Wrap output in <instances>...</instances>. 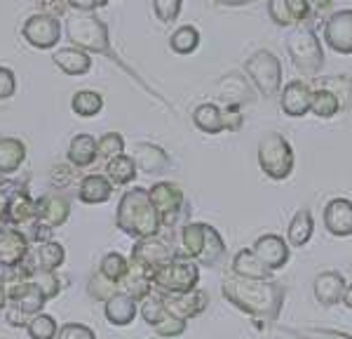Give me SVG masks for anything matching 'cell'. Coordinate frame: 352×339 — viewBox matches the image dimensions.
<instances>
[{
	"instance_id": "18",
	"label": "cell",
	"mask_w": 352,
	"mask_h": 339,
	"mask_svg": "<svg viewBox=\"0 0 352 339\" xmlns=\"http://www.w3.org/2000/svg\"><path fill=\"white\" fill-rule=\"evenodd\" d=\"M322 224L336 238L352 236V201L350 198H331L322 212Z\"/></svg>"
},
{
	"instance_id": "30",
	"label": "cell",
	"mask_w": 352,
	"mask_h": 339,
	"mask_svg": "<svg viewBox=\"0 0 352 339\" xmlns=\"http://www.w3.org/2000/svg\"><path fill=\"white\" fill-rule=\"evenodd\" d=\"M106 177L118 186H132L139 177V167H136L134 158L127 154H120L111 161H106Z\"/></svg>"
},
{
	"instance_id": "15",
	"label": "cell",
	"mask_w": 352,
	"mask_h": 339,
	"mask_svg": "<svg viewBox=\"0 0 352 339\" xmlns=\"http://www.w3.org/2000/svg\"><path fill=\"white\" fill-rule=\"evenodd\" d=\"M66 262V250L61 243L56 240H45V243H36L28 250V257L24 259V271L31 274V271H59Z\"/></svg>"
},
{
	"instance_id": "44",
	"label": "cell",
	"mask_w": 352,
	"mask_h": 339,
	"mask_svg": "<svg viewBox=\"0 0 352 339\" xmlns=\"http://www.w3.org/2000/svg\"><path fill=\"white\" fill-rule=\"evenodd\" d=\"M87 292L96 299V302H106V299L113 297L116 292H120V285H118V282H113V280H109V278H104V276L96 271L92 278H89Z\"/></svg>"
},
{
	"instance_id": "7",
	"label": "cell",
	"mask_w": 352,
	"mask_h": 339,
	"mask_svg": "<svg viewBox=\"0 0 352 339\" xmlns=\"http://www.w3.org/2000/svg\"><path fill=\"white\" fill-rule=\"evenodd\" d=\"M244 73L258 94L265 99L280 94L282 90V61L270 50H258L244 61Z\"/></svg>"
},
{
	"instance_id": "50",
	"label": "cell",
	"mask_w": 352,
	"mask_h": 339,
	"mask_svg": "<svg viewBox=\"0 0 352 339\" xmlns=\"http://www.w3.org/2000/svg\"><path fill=\"white\" fill-rule=\"evenodd\" d=\"M16 94V76L12 69L0 66V101H8Z\"/></svg>"
},
{
	"instance_id": "45",
	"label": "cell",
	"mask_w": 352,
	"mask_h": 339,
	"mask_svg": "<svg viewBox=\"0 0 352 339\" xmlns=\"http://www.w3.org/2000/svg\"><path fill=\"white\" fill-rule=\"evenodd\" d=\"M265 10H268V17H270V21L275 26H282V28L296 26V21H294L292 10H289L287 0H268Z\"/></svg>"
},
{
	"instance_id": "23",
	"label": "cell",
	"mask_w": 352,
	"mask_h": 339,
	"mask_svg": "<svg viewBox=\"0 0 352 339\" xmlns=\"http://www.w3.org/2000/svg\"><path fill=\"white\" fill-rule=\"evenodd\" d=\"M52 61L56 69H61L66 76H85L92 71V54L76 45H66V48H56L52 52Z\"/></svg>"
},
{
	"instance_id": "43",
	"label": "cell",
	"mask_w": 352,
	"mask_h": 339,
	"mask_svg": "<svg viewBox=\"0 0 352 339\" xmlns=\"http://www.w3.org/2000/svg\"><path fill=\"white\" fill-rule=\"evenodd\" d=\"M186 327H188V320L176 318V316H172V314H169V311H167V314H164V318L160 320V323L153 325V332H155L157 337H162V339H176V337L184 335Z\"/></svg>"
},
{
	"instance_id": "27",
	"label": "cell",
	"mask_w": 352,
	"mask_h": 339,
	"mask_svg": "<svg viewBox=\"0 0 352 339\" xmlns=\"http://www.w3.org/2000/svg\"><path fill=\"white\" fill-rule=\"evenodd\" d=\"M26 161V144L19 137H0V177L19 172Z\"/></svg>"
},
{
	"instance_id": "37",
	"label": "cell",
	"mask_w": 352,
	"mask_h": 339,
	"mask_svg": "<svg viewBox=\"0 0 352 339\" xmlns=\"http://www.w3.org/2000/svg\"><path fill=\"white\" fill-rule=\"evenodd\" d=\"M99 274L104 276V278L120 285L124 280V276L129 274V257H124L120 252H106L99 264Z\"/></svg>"
},
{
	"instance_id": "47",
	"label": "cell",
	"mask_w": 352,
	"mask_h": 339,
	"mask_svg": "<svg viewBox=\"0 0 352 339\" xmlns=\"http://www.w3.org/2000/svg\"><path fill=\"white\" fill-rule=\"evenodd\" d=\"M298 339H352L350 332L331 330V327H300V330H289Z\"/></svg>"
},
{
	"instance_id": "13",
	"label": "cell",
	"mask_w": 352,
	"mask_h": 339,
	"mask_svg": "<svg viewBox=\"0 0 352 339\" xmlns=\"http://www.w3.org/2000/svg\"><path fill=\"white\" fill-rule=\"evenodd\" d=\"M322 38L333 52L352 54V10H338L324 19L322 26Z\"/></svg>"
},
{
	"instance_id": "60",
	"label": "cell",
	"mask_w": 352,
	"mask_h": 339,
	"mask_svg": "<svg viewBox=\"0 0 352 339\" xmlns=\"http://www.w3.org/2000/svg\"><path fill=\"white\" fill-rule=\"evenodd\" d=\"M350 271H352V262H350Z\"/></svg>"
},
{
	"instance_id": "29",
	"label": "cell",
	"mask_w": 352,
	"mask_h": 339,
	"mask_svg": "<svg viewBox=\"0 0 352 339\" xmlns=\"http://www.w3.org/2000/svg\"><path fill=\"white\" fill-rule=\"evenodd\" d=\"M315 234V217H312L310 207H300L294 212L292 222L287 226V243L292 247H305Z\"/></svg>"
},
{
	"instance_id": "2",
	"label": "cell",
	"mask_w": 352,
	"mask_h": 339,
	"mask_svg": "<svg viewBox=\"0 0 352 339\" xmlns=\"http://www.w3.org/2000/svg\"><path fill=\"white\" fill-rule=\"evenodd\" d=\"M116 226L134 240L160 236V214L153 205L146 186H132L120 196L116 212Z\"/></svg>"
},
{
	"instance_id": "17",
	"label": "cell",
	"mask_w": 352,
	"mask_h": 339,
	"mask_svg": "<svg viewBox=\"0 0 352 339\" xmlns=\"http://www.w3.org/2000/svg\"><path fill=\"white\" fill-rule=\"evenodd\" d=\"M345 287H348V280L343 278L340 271H322L312 280V295H315L320 307L331 309L343 302Z\"/></svg>"
},
{
	"instance_id": "19",
	"label": "cell",
	"mask_w": 352,
	"mask_h": 339,
	"mask_svg": "<svg viewBox=\"0 0 352 339\" xmlns=\"http://www.w3.org/2000/svg\"><path fill=\"white\" fill-rule=\"evenodd\" d=\"M280 104L285 116L289 118H303L310 113V97H312V88L308 81H300V78H294L282 85L280 90Z\"/></svg>"
},
{
	"instance_id": "48",
	"label": "cell",
	"mask_w": 352,
	"mask_h": 339,
	"mask_svg": "<svg viewBox=\"0 0 352 339\" xmlns=\"http://www.w3.org/2000/svg\"><path fill=\"white\" fill-rule=\"evenodd\" d=\"M221 121L223 132H240L244 125V113L240 104H223L221 106Z\"/></svg>"
},
{
	"instance_id": "53",
	"label": "cell",
	"mask_w": 352,
	"mask_h": 339,
	"mask_svg": "<svg viewBox=\"0 0 352 339\" xmlns=\"http://www.w3.org/2000/svg\"><path fill=\"white\" fill-rule=\"evenodd\" d=\"M3 316H5V323L12 325V327H26V323H28L26 316L21 314V311L16 309V307H12V304H8V307H5Z\"/></svg>"
},
{
	"instance_id": "25",
	"label": "cell",
	"mask_w": 352,
	"mask_h": 339,
	"mask_svg": "<svg viewBox=\"0 0 352 339\" xmlns=\"http://www.w3.org/2000/svg\"><path fill=\"white\" fill-rule=\"evenodd\" d=\"M36 217V201L31 198L26 189L21 186H14V191L10 194V203H8V212H5V224L10 226H28Z\"/></svg>"
},
{
	"instance_id": "58",
	"label": "cell",
	"mask_w": 352,
	"mask_h": 339,
	"mask_svg": "<svg viewBox=\"0 0 352 339\" xmlns=\"http://www.w3.org/2000/svg\"><path fill=\"white\" fill-rule=\"evenodd\" d=\"M214 3H219V5H249V3H254V0H214Z\"/></svg>"
},
{
	"instance_id": "38",
	"label": "cell",
	"mask_w": 352,
	"mask_h": 339,
	"mask_svg": "<svg viewBox=\"0 0 352 339\" xmlns=\"http://www.w3.org/2000/svg\"><path fill=\"white\" fill-rule=\"evenodd\" d=\"M197 45H200V31H197L195 26H190V24L179 26L172 36H169V48H172L176 54L195 52Z\"/></svg>"
},
{
	"instance_id": "55",
	"label": "cell",
	"mask_w": 352,
	"mask_h": 339,
	"mask_svg": "<svg viewBox=\"0 0 352 339\" xmlns=\"http://www.w3.org/2000/svg\"><path fill=\"white\" fill-rule=\"evenodd\" d=\"M310 3V24H312V19L315 17H320V14H324L329 8L333 5V0H308Z\"/></svg>"
},
{
	"instance_id": "11",
	"label": "cell",
	"mask_w": 352,
	"mask_h": 339,
	"mask_svg": "<svg viewBox=\"0 0 352 339\" xmlns=\"http://www.w3.org/2000/svg\"><path fill=\"white\" fill-rule=\"evenodd\" d=\"M21 38L36 50H54L61 41V21L50 14H31L21 26Z\"/></svg>"
},
{
	"instance_id": "1",
	"label": "cell",
	"mask_w": 352,
	"mask_h": 339,
	"mask_svg": "<svg viewBox=\"0 0 352 339\" xmlns=\"http://www.w3.org/2000/svg\"><path fill=\"white\" fill-rule=\"evenodd\" d=\"M221 295L226 302H230L242 314L252 316L254 320H261L265 325L277 323L282 309H285L287 287L275 278L268 280H254L240 278V276H228L221 282Z\"/></svg>"
},
{
	"instance_id": "39",
	"label": "cell",
	"mask_w": 352,
	"mask_h": 339,
	"mask_svg": "<svg viewBox=\"0 0 352 339\" xmlns=\"http://www.w3.org/2000/svg\"><path fill=\"white\" fill-rule=\"evenodd\" d=\"M164 314H167V307H164V297L160 295V292L151 290L144 299H139V316L151 327L160 323V320L164 318Z\"/></svg>"
},
{
	"instance_id": "21",
	"label": "cell",
	"mask_w": 352,
	"mask_h": 339,
	"mask_svg": "<svg viewBox=\"0 0 352 339\" xmlns=\"http://www.w3.org/2000/svg\"><path fill=\"white\" fill-rule=\"evenodd\" d=\"M217 92L219 97L226 101V104H252L254 101V85L249 83L247 76H240V73H228L217 83Z\"/></svg>"
},
{
	"instance_id": "3",
	"label": "cell",
	"mask_w": 352,
	"mask_h": 339,
	"mask_svg": "<svg viewBox=\"0 0 352 339\" xmlns=\"http://www.w3.org/2000/svg\"><path fill=\"white\" fill-rule=\"evenodd\" d=\"M66 38L71 41V45L85 50V52L116 59V52L111 48L109 26L96 12H73L66 19Z\"/></svg>"
},
{
	"instance_id": "34",
	"label": "cell",
	"mask_w": 352,
	"mask_h": 339,
	"mask_svg": "<svg viewBox=\"0 0 352 339\" xmlns=\"http://www.w3.org/2000/svg\"><path fill=\"white\" fill-rule=\"evenodd\" d=\"M71 109L78 118H96L104 109V97L96 90H78L71 99Z\"/></svg>"
},
{
	"instance_id": "35",
	"label": "cell",
	"mask_w": 352,
	"mask_h": 339,
	"mask_svg": "<svg viewBox=\"0 0 352 339\" xmlns=\"http://www.w3.org/2000/svg\"><path fill=\"white\" fill-rule=\"evenodd\" d=\"M204 245V222H186L181 226V254L195 259L200 257Z\"/></svg>"
},
{
	"instance_id": "12",
	"label": "cell",
	"mask_w": 352,
	"mask_h": 339,
	"mask_svg": "<svg viewBox=\"0 0 352 339\" xmlns=\"http://www.w3.org/2000/svg\"><path fill=\"white\" fill-rule=\"evenodd\" d=\"M31 250V240H28L26 231L19 226H0V267L12 271L24 264Z\"/></svg>"
},
{
	"instance_id": "52",
	"label": "cell",
	"mask_w": 352,
	"mask_h": 339,
	"mask_svg": "<svg viewBox=\"0 0 352 339\" xmlns=\"http://www.w3.org/2000/svg\"><path fill=\"white\" fill-rule=\"evenodd\" d=\"M289 10H292V17L294 21L298 24H305V21H310V3L308 0H287Z\"/></svg>"
},
{
	"instance_id": "40",
	"label": "cell",
	"mask_w": 352,
	"mask_h": 339,
	"mask_svg": "<svg viewBox=\"0 0 352 339\" xmlns=\"http://www.w3.org/2000/svg\"><path fill=\"white\" fill-rule=\"evenodd\" d=\"M24 330L28 332V337L31 339H54L56 332H59V325H56L54 316L50 314H36L28 318V323Z\"/></svg>"
},
{
	"instance_id": "10",
	"label": "cell",
	"mask_w": 352,
	"mask_h": 339,
	"mask_svg": "<svg viewBox=\"0 0 352 339\" xmlns=\"http://www.w3.org/2000/svg\"><path fill=\"white\" fill-rule=\"evenodd\" d=\"M148 196L160 214L162 229H172L179 222V217L186 212V194L176 182H157L148 189Z\"/></svg>"
},
{
	"instance_id": "36",
	"label": "cell",
	"mask_w": 352,
	"mask_h": 339,
	"mask_svg": "<svg viewBox=\"0 0 352 339\" xmlns=\"http://www.w3.org/2000/svg\"><path fill=\"white\" fill-rule=\"evenodd\" d=\"M338 111H340L338 99L333 97L329 90L312 88V97H310V113L312 116L322 118V121H329V118H333Z\"/></svg>"
},
{
	"instance_id": "31",
	"label": "cell",
	"mask_w": 352,
	"mask_h": 339,
	"mask_svg": "<svg viewBox=\"0 0 352 339\" xmlns=\"http://www.w3.org/2000/svg\"><path fill=\"white\" fill-rule=\"evenodd\" d=\"M223 254H226L223 236L219 234L217 226L204 224V245H202L200 257H197V264H200V267H217L221 259H223Z\"/></svg>"
},
{
	"instance_id": "57",
	"label": "cell",
	"mask_w": 352,
	"mask_h": 339,
	"mask_svg": "<svg viewBox=\"0 0 352 339\" xmlns=\"http://www.w3.org/2000/svg\"><path fill=\"white\" fill-rule=\"evenodd\" d=\"M340 304H345V307L352 311V282L345 287V295H343V302H340Z\"/></svg>"
},
{
	"instance_id": "51",
	"label": "cell",
	"mask_w": 352,
	"mask_h": 339,
	"mask_svg": "<svg viewBox=\"0 0 352 339\" xmlns=\"http://www.w3.org/2000/svg\"><path fill=\"white\" fill-rule=\"evenodd\" d=\"M36 5H38V12L56 17V19H61L68 10L66 0H36Z\"/></svg>"
},
{
	"instance_id": "22",
	"label": "cell",
	"mask_w": 352,
	"mask_h": 339,
	"mask_svg": "<svg viewBox=\"0 0 352 339\" xmlns=\"http://www.w3.org/2000/svg\"><path fill=\"white\" fill-rule=\"evenodd\" d=\"M104 316L111 325L116 327H127L134 323V318L139 316V302L134 297L124 295V292H116L104 302Z\"/></svg>"
},
{
	"instance_id": "8",
	"label": "cell",
	"mask_w": 352,
	"mask_h": 339,
	"mask_svg": "<svg viewBox=\"0 0 352 339\" xmlns=\"http://www.w3.org/2000/svg\"><path fill=\"white\" fill-rule=\"evenodd\" d=\"M68 217H71V201L61 194H45L36 201V217L28 224L33 229V234L28 236V240H52L50 234L54 229H59V226H64Z\"/></svg>"
},
{
	"instance_id": "6",
	"label": "cell",
	"mask_w": 352,
	"mask_h": 339,
	"mask_svg": "<svg viewBox=\"0 0 352 339\" xmlns=\"http://www.w3.org/2000/svg\"><path fill=\"white\" fill-rule=\"evenodd\" d=\"M258 167L272 182H285L292 177L294 167H296V156L289 144V139L280 132H268L258 141Z\"/></svg>"
},
{
	"instance_id": "42",
	"label": "cell",
	"mask_w": 352,
	"mask_h": 339,
	"mask_svg": "<svg viewBox=\"0 0 352 339\" xmlns=\"http://www.w3.org/2000/svg\"><path fill=\"white\" fill-rule=\"evenodd\" d=\"M96 149H99V158L111 161V158L124 154V137L120 132H106L104 137L96 139Z\"/></svg>"
},
{
	"instance_id": "49",
	"label": "cell",
	"mask_w": 352,
	"mask_h": 339,
	"mask_svg": "<svg viewBox=\"0 0 352 339\" xmlns=\"http://www.w3.org/2000/svg\"><path fill=\"white\" fill-rule=\"evenodd\" d=\"M54 339H96V332L85 323H64Z\"/></svg>"
},
{
	"instance_id": "24",
	"label": "cell",
	"mask_w": 352,
	"mask_h": 339,
	"mask_svg": "<svg viewBox=\"0 0 352 339\" xmlns=\"http://www.w3.org/2000/svg\"><path fill=\"white\" fill-rule=\"evenodd\" d=\"M113 196V182L106 174L92 172L85 174L78 184V201L85 205H101V203H109Z\"/></svg>"
},
{
	"instance_id": "41",
	"label": "cell",
	"mask_w": 352,
	"mask_h": 339,
	"mask_svg": "<svg viewBox=\"0 0 352 339\" xmlns=\"http://www.w3.org/2000/svg\"><path fill=\"white\" fill-rule=\"evenodd\" d=\"M28 280L43 292L47 302L54 297H59L61 280H59V276H56V271H31V274H28Z\"/></svg>"
},
{
	"instance_id": "20",
	"label": "cell",
	"mask_w": 352,
	"mask_h": 339,
	"mask_svg": "<svg viewBox=\"0 0 352 339\" xmlns=\"http://www.w3.org/2000/svg\"><path fill=\"white\" fill-rule=\"evenodd\" d=\"M132 158L141 172L153 174V177H160L172 165V158L167 151L157 144H151V141H139L132 151Z\"/></svg>"
},
{
	"instance_id": "46",
	"label": "cell",
	"mask_w": 352,
	"mask_h": 339,
	"mask_svg": "<svg viewBox=\"0 0 352 339\" xmlns=\"http://www.w3.org/2000/svg\"><path fill=\"white\" fill-rule=\"evenodd\" d=\"M181 8H184V0H153V12L162 24H172L179 19Z\"/></svg>"
},
{
	"instance_id": "4",
	"label": "cell",
	"mask_w": 352,
	"mask_h": 339,
	"mask_svg": "<svg viewBox=\"0 0 352 339\" xmlns=\"http://www.w3.org/2000/svg\"><path fill=\"white\" fill-rule=\"evenodd\" d=\"M287 54L292 56V64L300 76L305 78H317L320 71L324 69V48L317 36V31L312 28L310 21L298 24L289 33L287 38Z\"/></svg>"
},
{
	"instance_id": "56",
	"label": "cell",
	"mask_w": 352,
	"mask_h": 339,
	"mask_svg": "<svg viewBox=\"0 0 352 339\" xmlns=\"http://www.w3.org/2000/svg\"><path fill=\"white\" fill-rule=\"evenodd\" d=\"M5 307H8V285H5V280L0 278V314L5 311Z\"/></svg>"
},
{
	"instance_id": "33",
	"label": "cell",
	"mask_w": 352,
	"mask_h": 339,
	"mask_svg": "<svg viewBox=\"0 0 352 339\" xmlns=\"http://www.w3.org/2000/svg\"><path fill=\"white\" fill-rule=\"evenodd\" d=\"M315 81V88H324L333 97L338 99L340 111L350 109L352 106V78L340 73V76H327V78H312Z\"/></svg>"
},
{
	"instance_id": "59",
	"label": "cell",
	"mask_w": 352,
	"mask_h": 339,
	"mask_svg": "<svg viewBox=\"0 0 352 339\" xmlns=\"http://www.w3.org/2000/svg\"><path fill=\"white\" fill-rule=\"evenodd\" d=\"M101 3H104V5H109V3H111V0H101Z\"/></svg>"
},
{
	"instance_id": "14",
	"label": "cell",
	"mask_w": 352,
	"mask_h": 339,
	"mask_svg": "<svg viewBox=\"0 0 352 339\" xmlns=\"http://www.w3.org/2000/svg\"><path fill=\"white\" fill-rule=\"evenodd\" d=\"M252 252L261 259V264H263L265 269L277 274V271H282L289 264L292 245H289L287 238H282L280 234H263L254 240Z\"/></svg>"
},
{
	"instance_id": "9",
	"label": "cell",
	"mask_w": 352,
	"mask_h": 339,
	"mask_svg": "<svg viewBox=\"0 0 352 339\" xmlns=\"http://www.w3.org/2000/svg\"><path fill=\"white\" fill-rule=\"evenodd\" d=\"M181 250H176L169 240L160 238V236H151V238H139L132 245V254H129V264L136 269H141L144 274H153L155 269H160L162 264L172 262V259Z\"/></svg>"
},
{
	"instance_id": "54",
	"label": "cell",
	"mask_w": 352,
	"mask_h": 339,
	"mask_svg": "<svg viewBox=\"0 0 352 339\" xmlns=\"http://www.w3.org/2000/svg\"><path fill=\"white\" fill-rule=\"evenodd\" d=\"M66 5L73 12H96L99 8H104L101 0H66Z\"/></svg>"
},
{
	"instance_id": "5",
	"label": "cell",
	"mask_w": 352,
	"mask_h": 339,
	"mask_svg": "<svg viewBox=\"0 0 352 339\" xmlns=\"http://www.w3.org/2000/svg\"><path fill=\"white\" fill-rule=\"evenodd\" d=\"M200 282V264L186 254H176L172 262L162 264L151 274V285L160 295H184Z\"/></svg>"
},
{
	"instance_id": "32",
	"label": "cell",
	"mask_w": 352,
	"mask_h": 339,
	"mask_svg": "<svg viewBox=\"0 0 352 339\" xmlns=\"http://www.w3.org/2000/svg\"><path fill=\"white\" fill-rule=\"evenodd\" d=\"M192 125L204 134H221L223 132V121H221V106L204 101V104L192 109Z\"/></svg>"
},
{
	"instance_id": "16",
	"label": "cell",
	"mask_w": 352,
	"mask_h": 339,
	"mask_svg": "<svg viewBox=\"0 0 352 339\" xmlns=\"http://www.w3.org/2000/svg\"><path fill=\"white\" fill-rule=\"evenodd\" d=\"M164 297V307L172 316L181 320H192L197 316H202L209 307V295L200 287L190 292H184V295H162Z\"/></svg>"
},
{
	"instance_id": "28",
	"label": "cell",
	"mask_w": 352,
	"mask_h": 339,
	"mask_svg": "<svg viewBox=\"0 0 352 339\" xmlns=\"http://www.w3.org/2000/svg\"><path fill=\"white\" fill-rule=\"evenodd\" d=\"M230 271H232V276H240V278H254V280L272 278V271L261 264V259L252 252V247H249V250H237L235 252L232 264H230Z\"/></svg>"
},
{
	"instance_id": "26",
	"label": "cell",
	"mask_w": 352,
	"mask_h": 339,
	"mask_svg": "<svg viewBox=\"0 0 352 339\" xmlns=\"http://www.w3.org/2000/svg\"><path fill=\"white\" fill-rule=\"evenodd\" d=\"M66 161L71 167L76 170H85V167H92L96 161H99V149H96V139L92 134L82 132L76 134L68 144L66 151Z\"/></svg>"
}]
</instances>
